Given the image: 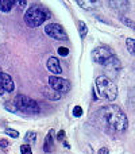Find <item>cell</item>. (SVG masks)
I'll use <instances>...</instances> for the list:
<instances>
[{
    "label": "cell",
    "instance_id": "6da1fadb",
    "mask_svg": "<svg viewBox=\"0 0 135 154\" xmlns=\"http://www.w3.org/2000/svg\"><path fill=\"white\" fill-rule=\"evenodd\" d=\"M100 114L109 128L114 131H124L128 126V120L126 114L120 109V107L115 104H109L100 109Z\"/></svg>",
    "mask_w": 135,
    "mask_h": 154
},
{
    "label": "cell",
    "instance_id": "7a4b0ae2",
    "mask_svg": "<svg viewBox=\"0 0 135 154\" xmlns=\"http://www.w3.org/2000/svg\"><path fill=\"white\" fill-rule=\"evenodd\" d=\"M92 58L96 64H100L103 66L112 68L115 70L120 69V62L118 57L111 51V49L106 48V46H99V48L93 49L92 51Z\"/></svg>",
    "mask_w": 135,
    "mask_h": 154
},
{
    "label": "cell",
    "instance_id": "3957f363",
    "mask_svg": "<svg viewBox=\"0 0 135 154\" xmlns=\"http://www.w3.org/2000/svg\"><path fill=\"white\" fill-rule=\"evenodd\" d=\"M51 16L50 11L45 5L34 4L26 11L24 14V23L29 27H39L45 20Z\"/></svg>",
    "mask_w": 135,
    "mask_h": 154
},
{
    "label": "cell",
    "instance_id": "277c9868",
    "mask_svg": "<svg viewBox=\"0 0 135 154\" xmlns=\"http://www.w3.org/2000/svg\"><path fill=\"white\" fill-rule=\"evenodd\" d=\"M96 91H97L99 96L106 100L114 101L118 97L116 84L107 76H99L96 79Z\"/></svg>",
    "mask_w": 135,
    "mask_h": 154
},
{
    "label": "cell",
    "instance_id": "5b68a950",
    "mask_svg": "<svg viewBox=\"0 0 135 154\" xmlns=\"http://www.w3.org/2000/svg\"><path fill=\"white\" fill-rule=\"evenodd\" d=\"M15 104L18 107L19 111L24 112L27 115H35V114H39L41 108L38 106V103L34 100V99L29 97L26 95H18L15 97Z\"/></svg>",
    "mask_w": 135,
    "mask_h": 154
},
{
    "label": "cell",
    "instance_id": "8992f818",
    "mask_svg": "<svg viewBox=\"0 0 135 154\" xmlns=\"http://www.w3.org/2000/svg\"><path fill=\"white\" fill-rule=\"evenodd\" d=\"M45 34L54 41H68V34L65 29L58 23H49L45 27Z\"/></svg>",
    "mask_w": 135,
    "mask_h": 154
},
{
    "label": "cell",
    "instance_id": "52a82bcc",
    "mask_svg": "<svg viewBox=\"0 0 135 154\" xmlns=\"http://www.w3.org/2000/svg\"><path fill=\"white\" fill-rule=\"evenodd\" d=\"M49 85L51 87V89L58 93H66L70 91V87H72L69 80L62 79V77H58V76L49 77Z\"/></svg>",
    "mask_w": 135,
    "mask_h": 154
},
{
    "label": "cell",
    "instance_id": "ba28073f",
    "mask_svg": "<svg viewBox=\"0 0 135 154\" xmlns=\"http://www.w3.org/2000/svg\"><path fill=\"white\" fill-rule=\"evenodd\" d=\"M46 66H48L49 72H51L53 75H61L62 73L61 64H60L58 58H56V57H49L48 62H46Z\"/></svg>",
    "mask_w": 135,
    "mask_h": 154
},
{
    "label": "cell",
    "instance_id": "9c48e42d",
    "mask_svg": "<svg viewBox=\"0 0 135 154\" xmlns=\"http://www.w3.org/2000/svg\"><path fill=\"white\" fill-rule=\"evenodd\" d=\"M2 88L4 92H14V89H15V84H14V80L12 77L10 75H7V73H3L2 72Z\"/></svg>",
    "mask_w": 135,
    "mask_h": 154
},
{
    "label": "cell",
    "instance_id": "30bf717a",
    "mask_svg": "<svg viewBox=\"0 0 135 154\" xmlns=\"http://www.w3.org/2000/svg\"><path fill=\"white\" fill-rule=\"evenodd\" d=\"M53 147H54V130L51 128V130L48 131V134L45 137L43 150H45V153H51L53 152Z\"/></svg>",
    "mask_w": 135,
    "mask_h": 154
},
{
    "label": "cell",
    "instance_id": "8fae6325",
    "mask_svg": "<svg viewBox=\"0 0 135 154\" xmlns=\"http://www.w3.org/2000/svg\"><path fill=\"white\" fill-rule=\"evenodd\" d=\"M15 4H18V2H15V0H0V11L2 12H10Z\"/></svg>",
    "mask_w": 135,
    "mask_h": 154
},
{
    "label": "cell",
    "instance_id": "7c38bea8",
    "mask_svg": "<svg viewBox=\"0 0 135 154\" xmlns=\"http://www.w3.org/2000/svg\"><path fill=\"white\" fill-rule=\"evenodd\" d=\"M77 4L84 10H93L97 2H95V0H77Z\"/></svg>",
    "mask_w": 135,
    "mask_h": 154
},
{
    "label": "cell",
    "instance_id": "4fadbf2b",
    "mask_svg": "<svg viewBox=\"0 0 135 154\" xmlns=\"http://www.w3.org/2000/svg\"><path fill=\"white\" fill-rule=\"evenodd\" d=\"M109 5H115V10H122V11H127L130 3L128 2H109Z\"/></svg>",
    "mask_w": 135,
    "mask_h": 154
},
{
    "label": "cell",
    "instance_id": "5bb4252c",
    "mask_svg": "<svg viewBox=\"0 0 135 154\" xmlns=\"http://www.w3.org/2000/svg\"><path fill=\"white\" fill-rule=\"evenodd\" d=\"M35 141H37V133L35 131H27L26 137H24L26 145H32V143H35Z\"/></svg>",
    "mask_w": 135,
    "mask_h": 154
},
{
    "label": "cell",
    "instance_id": "9a60e30c",
    "mask_svg": "<svg viewBox=\"0 0 135 154\" xmlns=\"http://www.w3.org/2000/svg\"><path fill=\"white\" fill-rule=\"evenodd\" d=\"M77 27H78L80 38H81V39H84V38L87 37V34H88V27H87V24H85L82 20H80L78 23H77Z\"/></svg>",
    "mask_w": 135,
    "mask_h": 154
},
{
    "label": "cell",
    "instance_id": "2e32d148",
    "mask_svg": "<svg viewBox=\"0 0 135 154\" xmlns=\"http://www.w3.org/2000/svg\"><path fill=\"white\" fill-rule=\"evenodd\" d=\"M126 46H127L128 51L135 57V39L134 38H127L126 39Z\"/></svg>",
    "mask_w": 135,
    "mask_h": 154
},
{
    "label": "cell",
    "instance_id": "e0dca14e",
    "mask_svg": "<svg viewBox=\"0 0 135 154\" xmlns=\"http://www.w3.org/2000/svg\"><path fill=\"white\" fill-rule=\"evenodd\" d=\"M45 97H48L49 100H60L61 99V93L58 92H50V91H45Z\"/></svg>",
    "mask_w": 135,
    "mask_h": 154
},
{
    "label": "cell",
    "instance_id": "ac0fdd59",
    "mask_svg": "<svg viewBox=\"0 0 135 154\" xmlns=\"http://www.w3.org/2000/svg\"><path fill=\"white\" fill-rule=\"evenodd\" d=\"M4 109L5 111H10V112H18L19 109H18V107H16V104H15V101H10V103H4Z\"/></svg>",
    "mask_w": 135,
    "mask_h": 154
},
{
    "label": "cell",
    "instance_id": "d6986e66",
    "mask_svg": "<svg viewBox=\"0 0 135 154\" xmlns=\"http://www.w3.org/2000/svg\"><path fill=\"white\" fill-rule=\"evenodd\" d=\"M120 20H122L123 24H126L127 27L133 29V31H135V22L134 20H131L130 18H126V16H120Z\"/></svg>",
    "mask_w": 135,
    "mask_h": 154
},
{
    "label": "cell",
    "instance_id": "ffe728a7",
    "mask_svg": "<svg viewBox=\"0 0 135 154\" xmlns=\"http://www.w3.org/2000/svg\"><path fill=\"white\" fill-rule=\"evenodd\" d=\"M4 133L7 134L8 137H11V138H14V139L19 138V131L14 130V128H5V130H4Z\"/></svg>",
    "mask_w": 135,
    "mask_h": 154
},
{
    "label": "cell",
    "instance_id": "44dd1931",
    "mask_svg": "<svg viewBox=\"0 0 135 154\" xmlns=\"http://www.w3.org/2000/svg\"><path fill=\"white\" fill-rule=\"evenodd\" d=\"M20 153L22 154H32V150H31V147H30V145H22L20 146Z\"/></svg>",
    "mask_w": 135,
    "mask_h": 154
},
{
    "label": "cell",
    "instance_id": "7402d4cb",
    "mask_svg": "<svg viewBox=\"0 0 135 154\" xmlns=\"http://www.w3.org/2000/svg\"><path fill=\"white\" fill-rule=\"evenodd\" d=\"M82 115V108L80 106H76V107H73V116H76V118H80Z\"/></svg>",
    "mask_w": 135,
    "mask_h": 154
},
{
    "label": "cell",
    "instance_id": "603a6c76",
    "mask_svg": "<svg viewBox=\"0 0 135 154\" xmlns=\"http://www.w3.org/2000/svg\"><path fill=\"white\" fill-rule=\"evenodd\" d=\"M57 51H58V54L61 57H66L68 54H69V49L65 48V46H61V48H58V50H57Z\"/></svg>",
    "mask_w": 135,
    "mask_h": 154
},
{
    "label": "cell",
    "instance_id": "cb8c5ba5",
    "mask_svg": "<svg viewBox=\"0 0 135 154\" xmlns=\"http://www.w3.org/2000/svg\"><path fill=\"white\" fill-rule=\"evenodd\" d=\"M0 147H2L3 152H7L10 149V143H8L5 139H0Z\"/></svg>",
    "mask_w": 135,
    "mask_h": 154
},
{
    "label": "cell",
    "instance_id": "d4e9b609",
    "mask_svg": "<svg viewBox=\"0 0 135 154\" xmlns=\"http://www.w3.org/2000/svg\"><path fill=\"white\" fill-rule=\"evenodd\" d=\"M57 139L58 141H65V131L64 130H61V131H58V134H57Z\"/></svg>",
    "mask_w": 135,
    "mask_h": 154
},
{
    "label": "cell",
    "instance_id": "484cf974",
    "mask_svg": "<svg viewBox=\"0 0 135 154\" xmlns=\"http://www.w3.org/2000/svg\"><path fill=\"white\" fill-rule=\"evenodd\" d=\"M108 153H109L108 147H101V149H99V152H97V154H108Z\"/></svg>",
    "mask_w": 135,
    "mask_h": 154
},
{
    "label": "cell",
    "instance_id": "4316f807",
    "mask_svg": "<svg viewBox=\"0 0 135 154\" xmlns=\"http://www.w3.org/2000/svg\"><path fill=\"white\" fill-rule=\"evenodd\" d=\"M0 77H2V72H0ZM2 95H4V91H3V88H2V79H0V96Z\"/></svg>",
    "mask_w": 135,
    "mask_h": 154
},
{
    "label": "cell",
    "instance_id": "83f0119b",
    "mask_svg": "<svg viewBox=\"0 0 135 154\" xmlns=\"http://www.w3.org/2000/svg\"><path fill=\"white\" fill-rule=\"evenodd\" d=\"M18 4L22 5V7H26V5H27V2H26V0H23V2H18Z\"/></svg>",
    "mask_w": 135,
    "mask_h": 154
}]
</instances>
